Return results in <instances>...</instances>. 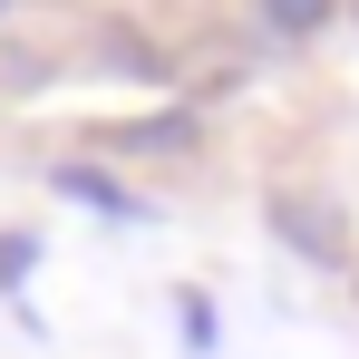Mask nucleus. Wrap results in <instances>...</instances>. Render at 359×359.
Segmentation results:
<instances>
[{"instance_id":"obj_1","label":"nucleus","mask_w":359,"mask_h":359,"mask_svg":"<svg viewBox=\"0 0 359 359\" xmlns=\"http://www.w3.org/2000/svg\"><path fill=\"white\" fill-rule=\"evenodd\" d=\"M272 20H282V29H301V20H320V0H272Z\"/></svg>"}]
</instances>
